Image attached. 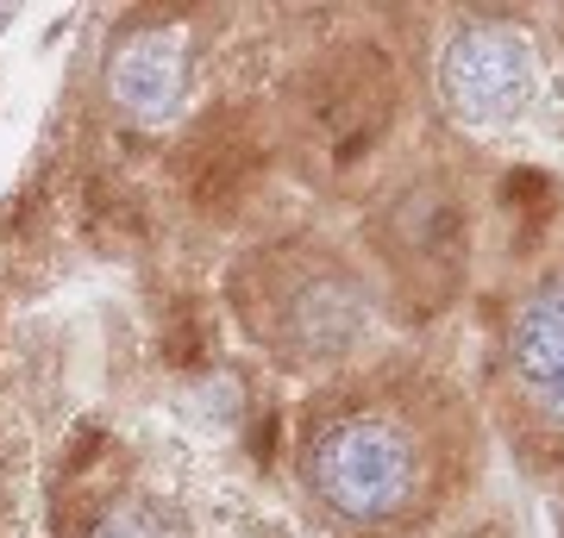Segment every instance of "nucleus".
Wrapping results in <instances>:
<instances>
[{
	"label": "nucleus",
	"mask_w": 564,
	"mask_h": 538,
	"mask_svg": "<svg viewBox=\"0 0 564 538\" xmlns=\"http://www.w3.org/2000/svg\"><path fill=\"white\" fill-rule=\"evenodd\" d=\"M440 95L464 125L508 132L540 100V51L514 25H464L440 57Z\"/></svg>",
	"instance_id": "2"
},
{
	"label": "nucleus",
	"mask_w": 564,
	"mask_h": 538,
	"mask_svg": "<svg viewBox=\"0 0 564 538\" xmlns=\"http://www.w3.org/2000/svg\"><path fill=\"white\" fill-rule=\"evenodd\" d=\"M508 363L521 370L533 400L564 426V282L540 288V295L521 307L514 332H508Z\"/></svg>",
	"instance_id": "4"
},
{
	"label": "nucleus",
	"mask_w": 564,
	"mask_h": 538,
	"mask_svg": "<svg viewBox=\"0 0 564 538\" xmlns=\"http://www.w3.org/2000/svg\"><path fill=\"white\" fill-rule=\"evenodd\" d=\"M307 482L339 519L383 526L421 488V451H414L402 419L351 414L307 444Z\"/></svg>",
	"instance_id": "1"
},
{
	"label": "nucleus",
	"mask_w": 564,
	"mask_h": 538,
	"mask_svg": "<svg viewBox=\"0 0 564 538\" xmlns=\"http://www.w3.org/2000/svg\"><path fill=\"white\" fill-rule=\"evenodd\" d=\"M88 538H170V532H163V526L144 514V507H113V514H107Z\"/></svg>",
	"instance_id": "6"
},
{
	"label": "nucleus",
	"mask_w": 564,
	"mask_h": 538,
	"mask_svg": "<svg viewBox=\"0 0 564 538\" xmlns=\"http://www.w3.org/2000/svg\"><path fill=\"white\" fill-rule=\"evenodd\" d=\"M358 319H364V307L345 282H314V288H302L289 300V344L307 351V358H333V351L351 344Z\"/></svg>",
	"instance_id": "5"
},
{
	"label": "nucleus",
	"mask_w": 564,
	"mask_h": 538,
	"mask_svg": "<svg viewBox=\"0 0 564 538\" xmlns=\"http://www.w3.org/2000/svg\"><path fill=\"white\" fill-rule=\"evenodd\" d=\"M0 25H7V13H0Z\"/></svg>",
	"instance_id": "7"
},
{
	"label": "nucleus",
	"mask_w": 564,
	"mask_h": 538,
	"mask_svg": "<svg viewBox=\"0 0 564 538\" xmlns=\"http://www.w3.org/2000/svg\"><path fill=\"white\" fill-rule=\"evenodd\" d=\"M107 95L126 120L170 125L188 100V39L176 25H144L113 44L107 57Z\"/></svg>",
	"instance_id": "3"
}]
</instances>
